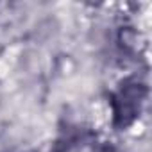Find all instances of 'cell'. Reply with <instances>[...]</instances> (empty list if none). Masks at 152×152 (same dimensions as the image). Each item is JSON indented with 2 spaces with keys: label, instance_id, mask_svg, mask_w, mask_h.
Instances as JSON below:
<instances>
[{
  "label": "cell",
  "instance_id": "6da1fadb",
  "mask_svg": "<svg viewBox=\"0 0 152 152\" xmlns=\"http://www.w3.org/2000/svg\"><path fill=\"white\" fill-rule=\"evenodd\" d=\"M145 91H147L145 86L140 84L138 81H125L122 84L120 91L111 100L116 127H127L136 120Z\"/></svg>",
  "mask_w": 152,
  "mask_h": 152
}]
</instances>
